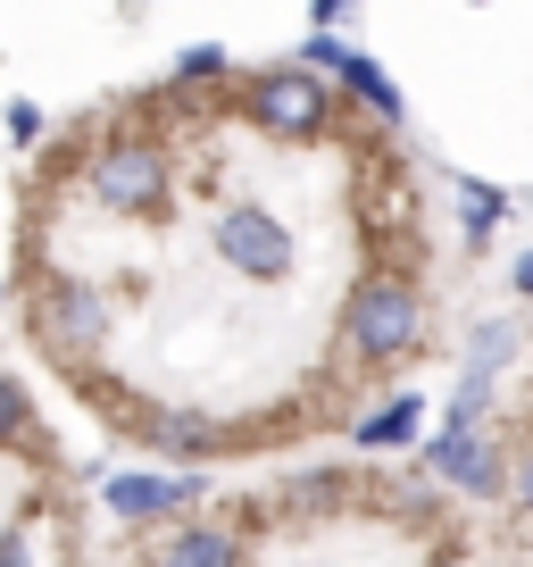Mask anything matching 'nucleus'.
<instances>
[{
    "instance_id": "f257e3e1",
    "label": "nucleus",
    "mask_w": 533,
    "mask_h": 567,
    "mask_svg": "<svg viewBox=\"0 0 533 567\" xmlns=\"http://www.w3.org/2000/svg\"><path fill=\"white\" fill-rule=\"evenodd\" d=\"M433 334V301H426V276H417V259H384L367 267V276L342 292V359L367 375H391V368H409L417 351H426Z\"/></svg>"
},
{
    "instance_id": "f03ea898",
    "label": "nucleus",
    "mask_w": 533,
    "mask_h": 567,
    "mask_svg": "<svg viewBox=\"0 0 533 567\" xmlns=\"http://www.w3.org/2000/svg\"><path fill=\"white\" fill-rule=\"evenodd\" d=\"M209 259L226 267V276L242 284H292L309 259L301 226H292V209H275L266 193H226L209 209Z\"/></svg>"
},
{
    "instance_id": "7ed1b4c3",
    "label": "nucleus",
    "mask_w": 533,
    "mask_h": 567,
    "mask_svg": "<svg viewBox=\"0 0 533 567\" xmlns=\"http://www.w3.org/2000/svg\"><path fill=\"white\" fill-rule=\"evenodd\" d=\"M25 334H34L67 375H84L92 359L108 351L117 318H108V292H101L92 276H67V267H59V276L34 284V301H25Z\"/></svg>"
},
{
    "instance_id": "20e7f679",
    "label": "nucleus",
    "mask_w": 533,
    "mask_h": 567,
    "mask_svg": "<svg viewBox=\"0 0 533 567\" xmlns=\"http://www.w3.org/2000/svg\"><path fill=\"white\" fill-rule=\"evenodd\" d=\"M134 443H143L150 460H167V467H209V460H226V451H242L233 425L200 417V409H143V417H134Z\"/></svg>"
},
{
    "instance_id": "39448f33",
    "label": "nucleus",
    "mask_w": 533,
    "mask_h": 567,
    "mask_svg": "<svg viewBox=\"0 0 533 567\" xmlns=\"http://www.w3.org/2000/svg\"><path fill=\"white\" fill-rule=\"evenodd\" d=\"M192 501H200V476H184V467L176 476H101V509L125 517V526H159Z\"/></svg>"
},
{
    "instance_id": "423d86ee",
    "label": "nucleus",
    "mask_w": 533,
    "mask_h": 567,
    "mask_svg": "<svg viewBox=\"0 0 533 567\" xmlns=\"http://www.w3.org/2000/svg\"><path fill=\"white\" fill-rule=\"evenodd\" d=\"M426 467H433V476H450V484H467V493H492V484H500L492 443H483V434H475L467 417H450L442 434L426 443Z\"/></svg>"
},
{
    "instance_id": "0eeeda50",
    "label": "nucleus",
    "mask_w": 533,
    "mask_h": 567,
    "mask_svg": "<svg viewBox=\"0 0 533 567\" xmlns=\"http://www.w3.org/2000/svg\"><path fill=\"white\" fill-rule=\"evenodd\" d=\"M150 567H242V534L192 517V526H176V534L150 543Z\"/></svg>"
},
{
    "instance_id": "6e6552de",
    "label": "nucleus",
    "mask_w": 533,
    "mask_h": 567,
    "mask_svg": "<svg viewBox=\"0 0 533 567\" xmlns=\"http://www.w3.org/2000/svg\"><path fill=\"white\" fill-rule=\"evenodd\" d=\"M417 425H426V409H417V392H400V401L358 417V451H400V443H417Z\"/></svg>"
},
{
    "instance_id": "1a4fd4ad",
    "label": "nucleus",
    "mask_w": 533,
    "mask_h": 567,
    "mask_svg": "<svg viewBox=\"0 0 533 567\" xmlns=\"http://www.w3.org/2000/svg\"><path fill=\"white\" fill-rule=\"evenodd\" d=\"M0 451H42V409L18 375H0Z\"/></svg>"
},
{
    "instance_id": "9d476101",
    "label": "nucleus",
    "mask_w": 533,
    "mask_h": 567,
    "mask_svg": "<svg viewBox=\"0 0 533 567\" xmlns=\"http://www.w3.org/2000/svg\"><path fill=\"white\" fill-rule=\"evenodd\" d=\"M167 75H176V84H226V75H233V51H217V42H200V51H184V59H176V68H167Z\"/></svg>"
},
{
    "instance_id": "9b49d317",
    "label": "nucleus",
    "mask_w": 533,
    "mask_h": 567,
    "mask_svg": "<svg viewBox=\"0 0 533 567\" xmlns=\"http://www.w3.org/2000/svg\"><path fill=\"white\" fill-rule=\"evenodd\" d=\"M351 493V476H342V467H309L301 484H292V509H325V501H342Z\"/></svg>"
},
{
    "instance_id": "f8f14e48",
    "label": "nucleus",
    "mask_w": 533,
    "mask_h": 567,
    "mask_svg": "<svg viewBox=\"0 0 533 567\" xmlns=\"http://www.w3.org/2000/svg\"><path fill=\"white\" fill-rule=\"evenodd\" d=\"M42 134H51V117H42L34 101H9V142H18V151H34Z\"/></svg>"
},
{
    "instance_id": "ddd939ff",
    "label": "nucleus",
    "mask_w": 533,
    "mask_h": 567,
    "mask_svg": "<svg viewBox=\"0 0 533 567\" xmlns=\"http://www.w3.org/2000/svg\"><path fill=\"white\" fill-rule=\"evenodd\" d=\"M0 567H42L34 559V526H25V517H18V526H0Z\"/></svg>"
},
{
    "instance_id": "4468645a",
    "label": "nucleus",
    "mask_w": 533,
    "mask_h": 567,
    "mask_svg": "<svg viewBox=\"0 0 533 567\" xmlns=\"http://www.w3.org/2000/svg\"><path fill=\"white\" fill-rule=\"evenodd\" d=\"M516 501L533 509V443H525V460H516Z\"/></svg>"
},
{
    "instance_id": "2eb2a0df",
    "label": "nucleus",
    "mask_w": 533,
    "mask_h": 567,
    "mask_svg": "<svg viewBox=\"0 0 533 567\" xmlns=\"http://www.w3.org/2000/svg\"><path fill=\"white\" fill-rule=\"evenodd\" d=\"M342 9H351V0H317V25H334V18H342Z\"/></svg>"
},
{
    "instance_id": "dca6fc26",
    "label": "nucleus",
    "mask_w": 533,
    "mask_h": 567,
    "mask_svg": "<svg viewBox=\"0 0 533 567\" xmlns=\"http://www.w3.org/2000/svg\"><path fill=\"white\" fill-rule=\"evenodd\" d=\"M433 567H475V559H467V550H442V559H433Z\"/></svg>"
},
{
    "instance_id": "f3484780",
    "label": "nucleus",
    "mask_w": 533,
    "mask_h": 567,
    "mask_svg": "<svg viewBox=\"0 0 533 567\" xmlns=\"http://www.w3.org/2000/svg\"><path fill=\"white\" fill-rule=\"evenodd\" d=\"M0 301H9V284H0Z\"/></svg>"
}]
</instances>
